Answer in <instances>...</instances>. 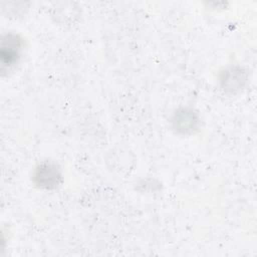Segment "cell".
I'll return each mask as SVG.
<instances>
[{"label":"cell","instance_id":"6da1fadb","mask_svg":"<svg viewBox=\"0 0 257 257\" xmlns=\"http://www.w3.org/2000/svg\"><path fill=\"white\" fill-rule=\"evenodd\" d=\"M170 125L180 136H192L200 131L201 116L193 107L181 106L172 113Z\"/></svg>","mask_w":257,"mask_h":257},{"label":"cell","instance_id":"7a4b0ae2","mask_svg":"<svg viewBox=\"0 0 257 257\" xmlns=\"http://www.w3.org/2000/svg\"><path fill=\"white\" fill-rule=\"evenodd\" d=\"M62 181V171L53 161L40 162L32 174L33 184L43 190H54L60 186Z\"/></svg>","mask_w":257,"mask_h":257},{"label":"cell","instance_id":"3957f363","mask_svg":"<svg viewBox=\"0 0 257 257\" xmlns=\"http://www.w3.org/2000/svg\"><path fill=\"white\" fill-rule=\"evenodd\" d=\"M24 48L23 38L13 32L3 34L1 39V68L9 69L13 67L20 59Z\"/></svg>","mask_w":257,"mask_h":257},{"label":"cell","instance_id":"277c9868","mask_svg":"<svg viewBox=\"0 0 257 257\" xmlns=\"http://www.w3.org/2000/svg\"><path fill=\"white\" fill-rule=\"evenodd\" d=\"M248 74L240 65H230L220 73L219 82L221 89L228 94L240 92L247 84Z\"/></svg>","mask_w":257,"mask_h":257}]
</instances>
